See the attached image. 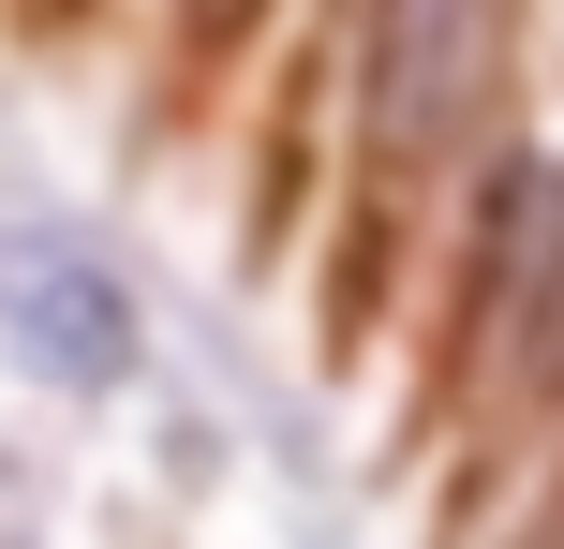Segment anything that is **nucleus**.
<instances>
[{
  "label": "nucleus",
  "instance_id": "obj_1",
  "mask_svg": "<svg viewBox=\"0 0 564 549\" xmlns=\"http://www.w3.org/2000/svg\"><path fill=\"white\" fill-rule=\"evenodd\" d=\"M460 342H476L490 386H564V164H506L490 178Z\"/></svg>",
  "mask_w": 564,
  "mask_h": 549
},
{
  "label": "nucleus",
  "instance_id": "obj_2",
  "mask_svg": "<svg viewBox=\"0 0 564 549\" xmlns=\"http://www.w3.org/2000/svg\"><path fill=\"white\" fill-rule=\"evenodd\" d=\"M490 15L506 0H371V134L387 149H446L490 89Z\"/></svg>",
  "mask_w": 564,
  "mask_h": 549
},
{
  "label": "nucleus",
  "instance_id": "obj_3",
  "mask_svg": "<svg viewBox=\"0 0 564 549\" xmlns=\"http://www.w3.org/2000/svg\"><path fill=\"white\" fill-rule=\"evenodd\" d=\"M0 327H15L30 372H59V386H119V356H134V297H119L75 238H0Z\"/></svg>",
  "mask_w": 564,
  "mask_h": 549
}]
</instances>
